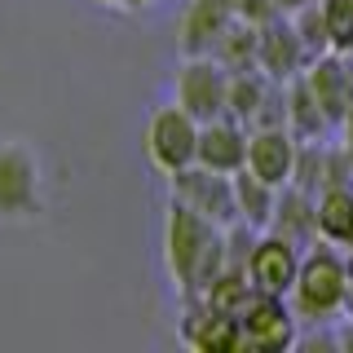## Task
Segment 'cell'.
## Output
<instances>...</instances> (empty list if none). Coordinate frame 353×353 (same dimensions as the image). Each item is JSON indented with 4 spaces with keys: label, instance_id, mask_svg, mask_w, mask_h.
Here are the masks:
<instances>
[{
    "label": "cell",
    "instance_id": "23",
    "mask_svg": "<svg viewBox=\"0 0 353 353\" xmlns=\"http://www.w3.org/2000/svg\"><path fill=\"white\" fill-rule=\"evenodd\" d=\"M274 5H279L283 14H296V9H305V5H318V0H274Z\"/></svg>",
    "mask_w": 353,
    "mask_h": 353
},
{
    "label": "cell",
    "instance_id": "4",
    "mask_svg": "<svg viewBox=\"0 0 353 353\" xmlns=\"http://www.w3.org/2000/svg\"><path fill=\"white\" fill-rule=\"evenodd\" d=\"M44 208V163L40 154L18 137L0 141V221L18 225V221L40 216Z\"/></svg>",
    "mask_w": 353,
    "mask_h": 353
},
{
    "label": "cell",
    "instance_id": "8",
    "mask_svg": "<svg viewBox=\"0 0 353 353\" xmlns=\"http://www.w3.org/2000/svg\"><path fill=\"white\" fill-rule=\"evenodd\" d=\"M301 256L305 248H296L292 239L274 234V230H261L256 243H252L248 256V279L256 292H274V296H292L296 274H301Z\"/></svg>",
    "mask_w": 353,
    "mask_h": 353
},
{
    "label": "cell",
    "instance_id": "13",
    "mask_svg": "<svg viewBox=\"0 0 353 353\" xmlns=\"http://www.w3.org/2000/svg\"><path fill=\"white\" fill-rule=\"evenodd\" d=\"M234 18V0H185L181 18H176L181 53H212Z\"/></svg>",
    "mask_w": 353,
    "mask_h": 353
},
{
    "label": "cell",
    "instance_id": "24",
    "mask_svg": "<svg viewBox=\"0 0 353 353\" xmlns=\"http://www.w3.org/2000/svg\"><path fill=\"white\" fill-rule=\"evenodd\" d=\"M345 261H349V305H353V252H349Z\"/></svg>",
    "mask_w": 353,
    "mask_h": 353
},
{
    "label": "cell",
    "instance_id": "3",
    "mask_svg": "<svg viewBox=\"0 0 353 353\" xmlns=\"http://www.w3.org/2000/svg\"><path fill=\"white\" fill-rule=\"evenodd\" d=\"M199 119L185 106H154L146 115V128H141V150H146V163L154 172L172 176L181 168L199 163Z\"/></svg>",
    "mask_w": 353,
    "mask_h": 353
},
{
    "label": "cell",
    "instance_id": "18",
    "mask_svg": "<svg viewBox=\"0 0 353 353\" xmlns=\"http://www.w3.org/2000/svg\"><path fill=\"white\" fill-rule=\"evenodd\" d=\"M234 194H239V221L252 230H270L274 208H279V185L261 181L252 168L234 172Z\"/></svg>",
    "mask_w": 353,
    "mask_h": 353
},
{
    "label": "cell",
    "instance_id": "22",
    "mask_svg": "<svg viewBox=\"0 0 353 353\" xmlns=\"http://www.w3.org/2000/svg\"><path fill=\"white\" fill-rule=\"evenodd\" d=\"M340 132H345V146L353 150V106L345 110V119H340Z\"/></svg>",
    "mask_w": 353,
    "mask_h": 353
},
{
    "label": "cell",
    "instance_id": "9",
    "mask_svg": "<svg viewBox=\"0 0 353 353\" xmlns=\"http://www.w3.org/2000/svg\"><path fill=\"white\" fill-rule=\"evenodd\" d=\"M314 62L309 58V49H305V40H301V31H296V22L292 14H279V18H270L261 27V40H256V66L270 80H296V75L305 71V66Z\"/></svg>",
    "mask_w": 353,
    "mask_h": 353
},
{
    "label": "cell",
    "instance_id": "11",
    "mask_svg": "<svg viewBox=\"0 0 353 353\" xmlns=\"http://www.w3.org/2000/svg\"><path fill=\"white\" fill-rule=\"evenodd\" d=\"M181 340L199 353H234V349H243L239 314H221L208 301L190 296L181 309Z\"/></svg>",
    "mask_w": 353,
    "mask_h": 353
},
{
    "label": "cell",
    "instance_id": "21",
    "mask_svg": "<svg viewBox=\"0 0 353 353\" xmlns=\"http://www.w3.org/2000/svg\"><path fill=\"white\" fill-rule=\"evenodd\" d=\"M97 5H110V9H146L154 0H97Z\"/></svg>",
    "mask_w": 353,
    "mask_h": 353
},
{
    "label": "cell",
    "instance_id": "2",
    "mask_svg": "<svg viewBox=\"0 0 353 353\" xmlns=\"http://www.w3.org/2000/svg\"><path fill=\"white\" fill-rule=\"evenodd\" d=\"M287 301L301 323H327L349 305V261L336 252V243L318 239L314 248H305L301 274Z\"/></svg>",
    "mask_w": 353,
    "mask_h": 353
},
{
    "label": "cell",
    "instance_id": "15",
    "mask_svg": "<svg viewBox=\"0 0 353 353\" xmlns=\"http://www.w3.org/2000/svg\"><path fill=\"white\" fill-rule=\"evenodd\" d=\"M270 230L283 234V239H292L296 248H314L318 243V194L301 190V185H283Z\"/></svg>",
    "mask_w": 353,
    "mask_h": 353
},
{
    "label": "cell",
    "instance_id": "6",
    "mask_svg": "<svg viewBox=\"0 0 353 353\" xmlns=\"http://www.w3.org/2000/svg\"><path fill=\"white\" fill-rule=\"evenodd\" d=\"M168 185H172V199H181L185 208H194V212L208 216L212 225H221V230L239 225V194H234V176L230 172L190 163V168L172 172Z\"/></svg>",
    "mask_w": 353,
    "mask_h": 353
},
{
    "label": "cell",
    "instance_id": "5",
    "mask_svg": "<svg viewBox=\"0 0 353 353\" xmlns=\"http://www.w3.org/2000/svg\"><path fill=\"white\" fill-rule=\"evenodd\" d=\"M172 102L185 106L199 124L230 115V71L212 53H181V66L172 75Z\"/></svg>",
    "mask_w": 353,
    "mask_h": 353
},
{
    "label": "cell",
    "instance_id": "10",
    "mask_svg": "<svg viewBox=\"0 0 353 353\" xmlns=\"http://www.w3.org/2000/svg\"><path fill=\"white\" fill-rule=\"evenodd\" d=\"M296 154H301V137H296L287 124H265V128H252L248 137V168L270 185H292V172H296Z\"/></svg>",
    "mask_w": 353,
    "mask_h": 353
},
{
    "label": "cell",
    "instance_id": "1",
    "mask_svg": "<svg viewBox=\"0 0 353 353\" xmlns=\"http://www.w3.org/2000/svg\"><path fill=\"white\" fill-rule=\"evenodd\" d=\"M163 265H168V279L181 292V301L203 296L212 287V279L230 265L225 230L168 194V212H163Z\"/></svg>",
    "mask_w": 353,
    "mask_h": 353
},
{
    "label": "cell",
    "instance_id": "17",
    "mask_svg": "<svg viewBox=\"0 0 353 353\" xmlns=\"http://www.w3.org/2000/svg\"><path fill=\"white\" fill-rule=\"evenodd\" d=\"M287 128H292L301 141H323L327 128H331L327 110L318 106L314 88L305 84V71L296 75V80H287Z\"/></svg>",
    "mask_w": 353,
    "mask_h": 353
},
{
    "label": "cell",
    "instance_id": "20",
    "mask_svg": "<svg viewBox=\"0 0 353 353\" xmlns=\"http://www.w3.org/2000/svg\"><path fill=\"white\" fill-rule=\"evenodd\" d=\"M327 40L336 53H353V0H323Z\"/></svg>",
    "mask_w": 353,
    "mask_h": 353
},
{
    "label": "cell",
    "instance_id": "12",
    "mask_svg": "<svg viewBox=\"0 0 353 353\" xmlns=\"http://www.w3.org/2000/svg\"><path fill=\"white\" fill-rule=\"evenodd\" d=\"M305 84L314 88L318 106L327 110L331 124H340L345 110L353 106V62H349V53H336V49L318 53V58L305 66Z\"/></svg>",
    "mask_w": 353,
    "mask_h": 353
},
{
    "label": "cell",
    "instance_id": "7",
    "mask_svg": "<svg viewBox=\"0 0 353 353\" xmlns=\"http://www.w3.org/2000/svg\"><path fill=\"white\" fill-rule=\"evenodd\" d=\"M239 327H243V349H292L296 345V309L287 296L274 292H252L248 305L239 309Z\"/></svg>",
    "mask_w": 353,
    "mask_h": 353
},
{
    "label": "cell",
    "instance_id": "19",
    "mask_svg": "<svg viewBox=\"0 0 353 353\" xmlns=\"http://www.w3.org/2000/svg\"><path fill=\"white\" fill-rule=\"evenodd\" d=\"M256 40H261V27L234 18V22H230V31L216 40L212 58L225 66L230 75H234V71H256Z\"/></svg>",
    "mask_w": 353,
    "mask_h": 353
},
{
    "label": "cell",
    "instance_id": "16",
    "mask_svg": "<svg viewBox=\"0 0 353 353\" xmlns=\"http://www.w3.org/2000/svg\"><path fill=\"white\" fill-rule=\"evenodd\" d=\"M318 239L353 248V185H323L318 190Z\"/></svg>",
    "mask_w": 353,
    "mask_h": 353
},
{
    "label": "cell",
    "instance_id": "14",
    "mask_svg": "<svg viewBox=\"0 0 353 353\" xmlns=\"http://www.w3.org/2000/svg\"><path fill=\"white\" fill-rule=\"evenodd\" d=\"M248 137H252V128L239 124L234 115L208 119V124L199 128V163L234 176L239 168H248Z\"/></svg>",
    "mask_w": 353,
    "mask_h": 353
}]
</instances>
